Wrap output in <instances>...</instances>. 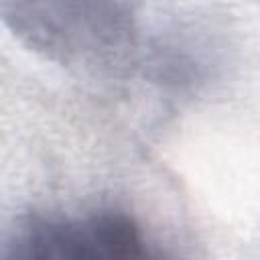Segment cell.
<instances>
[{"label": "cell", "instance_id": "cell-1", "mask_svg": "<svg viewBox=\"0 0 260 260\" xmlns=\"http://www.w3.org/2000/svg\"><path fill=\"white\" fill-rule=\"evenodd\" d=\"M0 20L39 57L91 73L130 65L140 43L132 0H0Z\"/></svg>", "mask_w": 260, "mask_h": 260}, {"label": "cell", "instance_id": "cell-2", "mask_svg": "<svg viewBox=\"0 0 260 260\" xmlns=\"http://www.w3.org/2000/svg\"><path fill=\"white\" fill-rule=\"evenodd\" d=\"M152 256L138 221L116 207L22 213L0 228V258L128 260Z\"/></svg>", "mask_w": 260, "mask_h": 260}]
</instances>
